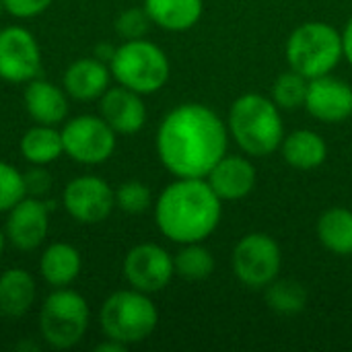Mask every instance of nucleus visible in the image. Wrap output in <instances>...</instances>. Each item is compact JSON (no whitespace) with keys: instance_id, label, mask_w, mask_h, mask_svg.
<instances>
[{"instance_id":"nucleus-1","label":"nucleus","mask_w":352,"mask_h":352,"mask_svg":"<svg viewBox=\"0 0 352 352\" xmlns=\"http://www.w3.org/2000/svg\"><path fill=\"white\" fill-rule=\"evenodd\" d=\"M227 122L204 103H179L157 128L155 148L173 177H206L227 155Z\"/></svg>"},{"instance_id":"nucleus-2","label":"nucleus","mask_w":352,"mask_h":352,"mask_svg":"<svg viewBox=\"0 0 352 352\" xmlns=\"http://www.w3.org/2000/svg\"><path fill=\"white\" fill-rule=\"evenodd\" d=\"M153 206L159 233L177 245L208 239L223 217V200L206 177H175L161 190Z\"/></svg>"},{"instance_id":"nucleus-3","label":"nucleus","mask_w":352,"mask_h":352,"mask_svg":"<svg viewBox=\"0 0 352 352\" xmlns=\"http://www.w3.org/2000/svg\"><path fill=\"white\" fill-rule=\"evenodd\" d=\"M227 130L243 155L254 159L268 157L280 148L285 138L283 109L272 97L245 93L231 103Z\"/></svg>"},{"instance_id":"nucleus-4","label":"nucleus","mask_w":352,"mask_h":352,"mask_svg":"<svg viewBox=\"0 0 352 352\" xmlns=\"http://www.w3.org/2000/svg\"><path fill=\"white\" fill-rule=\"evenodd\" d=\"M159 324V309L151 295L132 287L111 293L99 309V326L105 338L126 346L144 342Z\"/></svg>"},{"instance_id":"nucleus-5","label":"nucleus","mask_w":352,"mask_h":352,"mask_svg":"<svg viewBox=\"0 0 352 352\" xmlns=\"http://www.w3.org/2000/svg\"><path fill=\"white\" fill-rule=\"evenodd\" d=\"M111 78L140 95L161 91L171 76V62L163 47L140 37L122 41L109 60Z\"/></svg>"},{"instance_id":"nucleus-6","label":"nucleus","mask_w":352,"mask_h":352,"mask_svg":"<svg viewBox=\"0 0 352 352\" xmlns=\"http://www.w3.org/2000/svg\"><path fill=\"white\" fill-rule=\"evenodd\" d=\"M287 64L305 78L332 74L340 64L342 35L336 27L324 21H307L293 29L285 45Z\"/></svg>"},{"instance_id":"nucleus-7","label":"nucleus","mask_w":352,"mask_h":352,"mask_svg":"<svg viewBox=\"0 0 352 352\" xmlns=\"http://www.w3.org/2000/svg\"><path fill=\"white\" fill-rule=\"evenodd\" d=\"M91 309L87 299L70 287L52 289L39 307L37 328L41 340L56 351L74 349L87 334Z\"/></svg>"},{"instance_id":"nucleus-8","label":"nucleus","mask_w":352,"mask_h":352,"mask_svg":"<svg viewBox=\"0 0 352 352\" xmlns=\"http://www.w3.org/2000/svg\"><path fill=\"white\" fill-rule=\"evenodd\" d=\"M280 268V245L268 233H248L233 248L231 270L235 278L252 291H264L272 280L278 278Z\"/></svg>"},{"instance_id":"nucleus-9","label":"nucleus","mask_w":352,"mask_h":352,"mask_svg":"<svg viewBox=\"0 0 352 352\" xmlns=\"http://www.w3.org/2000/svg\"><path fill=\"white\" fill-rule=\"evenodd\" d=\"M60 132L64 155L78 165H101L113 157L118 146V134L101 116H76L66 120Z\"/></svg>"},{"instance_id":"nucleus-10","label":"nucleus","mask_w":352,"mask_h":352,"mask_svg":"<svg viewBox=\"0 0 352 352\" xmlns=\"http://www.w3.org/2000/svg\"><path fill=\"white\" fill-rule=\"evenodd\" d=\"M62 204L68 217L76 223L99 225L107 221L116 208V190L99 175H76L66 184Z\"/></svg>"},{"instance_id":"nucleus-11","label":"nucleus","mask_w":352,"mask_h":352,"mask_svg":"<svg viewBox=\"0 0 352 352\" xmlns=\"http://www.w3.org/2000/svg\"><path fill=\"white\" fill-rule=\"evenodd\" d=\"M41 66V47L29 29L21 25L0 29V80L27 85L39 76Z\"/></svg>"},{"instance_id":"nucleus-12","label":"nucleus","mask_w":352,"mask_h":352,"mask_svg":"<svg viewBox=\"0 0 352 352\" xmlns=\"http://www.w3.org/2000/svg\"><path fill=\"white\" fill-rule=\"evenodd\" d=\"M122 274L128 287L136 291L146 295L161 293L175 276L173 256L159 243H138L124 256Z\"/></svg>"},{"instance_id":"nucleus-13","label":"nucleus","mask_w":352,"mask_h":352,"mask_svg":"<svg viewBox=\"0 0 352 352\" xmlns=\"http://www.w3.org/2000/svg\"><path fill=\"white\" fill-rule=\"evenodd\" d=\"M6 243L16 252H35L43 245L50 233V210L47 204L37 196H25L6 212L4 221Z\"/></svg>"},{"instance_id":"nucleus-14","label":"nucleus","mask_w":352,"mask_h":352,"mask_svg":"<svg viewBox=\"0 0 352 352\" xmlns=\"http://www.w3.org/2000/svg\"><path fill=\"white\" fill-rule=\"evenodd\" d=\"M303 107L324 124L346 122L352 116V85L332 74L311 78Z\"/></svg>"},{"instance_id":"nucleus-15","label":"nucleus","mask_w":352,"mask_h":352,"mask_svg":"<svg viewBox=\"0 0 352 352\" xmlns=\"http://www.w3.org/2000/svg\"><path fill=\"white\" fill-rule=\"evenodd\" d=\"M144 95L116 85L109 87L99 99V116L111 126L118 136L138 134L146 124V105Z\"/></svg>"},{"instance_id":"nucleus-16","label":"nucleus","mask_w":352,"mask_h":352,"mask_svg":"<svg viewBox=\"0 0 352 352\" xmlns=\"http://www.w3.org/2000/svg\"><path fill=\"white\" fill-rule=\"evenodd\" d=\"M206 182L223 202L248 198L258 182V173L250 157L225 155L206 175Z\"/></svg>"},{"instance_id":"nucleus-17","label":"nucleus","mask_w":352,"mask_h":352,"mask_svg":"<svg viewBox=\"0 0 352 352\" xmlns=\"http://www.w3.org/2000/svg\"><path fill=\"white\" fill-rule=\"evenodd\" d=\"M109 82H111L109 64L95 56L74 60L64 70V76H62V87L66 95L80 103L99 101L101 95L111 87Z\"/></svg>"},{"instance_id":"nucleus-18","label":"nucleus","mask_w":352,"mask_h":352,"mask_svg":"<svg viewBox=\"0 0 352 352\" xmlns=\"http://www.w3.org/2000/svg\"><path fill=\"white\" fill-rule=\"evenodd\" d=\"M23 107L35 124L60 126L66 122L70 105L64 87L37 76L23 89Z\"/></svg>"},{"instance_id":"nucleus-19","label":"nucleus","mask_w":352,"mask_h":352,"mask_svg":"<svg viewBox=\"0 0 352 352\" xmlns=\"http://www.w3.org/2000/svg\"><path fill=\"white\" fill-rule=\"evenodd\" d=\"M37 268L47 287L64 289V287H70L80 276L82 258H80V252L72 243L54 241L43 248Z\"/></svg>"},{"instance_id":"nucleus-20","label":"nucleus","mask_w":352,"mask_h":352,"mask_svg":"<svg viewBox=\"0 0 352 352\" xmlns=\"http://www.w3.org/2000/svg\"><path fill=\"white\" fill-rule=\"evenodd\" d=\"M37 287L31 272L23 268H8L0 274V316L21 320L35 303Z\"/></svg>"},{"instance_id":"nucleus-21","label":"nucleus","mask_w":352,"mask_h":352,"mask_svg":"<svg viewBox=\"0 0 352 352\" xmlns=\"http://www.w3.org/2000/svg\"><path fill=\"white\" fill-rule=\"evenodd\" d=\"M280 155L287 165L299 171H311L326 163L328 159V144L322 134L316 130H295L291 134H285L280 144Z\"/></svg>"},{"instance_id":"nucleus-22","label":"nucleus","mask_w":352,"mask_h":352,"mask_svg":"<svg viewBox=\"0 0 352 352\" xmlns=\"http://www.w3.org/2000/svg\"><path fill=\"white\" fill-rule=\"evenodd\" d=\"M142 6L153 25L171 33L196 27L204 14V0H144Z\"/></svg>"},{"instance_id":"nucleus-23","label":"nucleus","mask_w":352,"mask_h":352,"mask_svg":"<svg viewBox=\"0 0 352 352\" xmlns=\"http://www.w3.org/2000/svg\"><path fill=\"white\" fill-rule=\"evenodd\" d=\"M19 151L29 165H37V167L52 165L64 155L62 132L58 130V126L33 124L23 132L19 140Z\"/></svg>"},{"instance_id":"nucleus-24","label":"nucleus","mask_w":352,"mask_h":352,"mask_svg":"<svg viewBox=\"0 0 352 352\" xmlns=\"http://www.w3.org/2000/svg\"><path fill=\"white\" fill-rule=\"evenodd\" d=\"M320 243L336 254V256H352V210L344 206H332L324 210L316 225Z\"/></svg>"},{"instance_id":"nucleus-25","label":"nucleus","mask_w":352,"mask_h":352,"mask_svg":"<svg viewBox=\"0 0 352 352\" xmlns=\"http://www.w3.org/2000/svg\"><path fill=\"white\" fill-rule=\"evenodd\" d=\"M266 305L278 316H297L307 305V289L293 278H276L264 289Z\"/></svg>"},{"instance_id":"nucleus-26","label":"nucleus","mask_w":352,"mask_h":352,"mask_svg":"<svg viewBox=\"0 0 352 352\" xmlns=\"http://www.w3.org/2000/svg\"><path fill=\"white\" fill-rule=\"evenodd\" d=\"M214 256L208 248L200 243H186L173 256L175 274L184 280H206L214 272Z\"/></svg>"},{"instance_id":"nucleus-27","label":"nucleus","mask_w":352,"mask_h":352,"mask_svg":"<svg viewBox=\"0 0 352 352\" xmlns=\"http://www.w3.org/2000/svg\"><path fill=\"white\" fill-rule=\"evenodd\" d=\"M307 87H309V78L289 68L287 72L276 76L270 97L283 111H295L305 105Z\"/></svg>"},{"instance_id":"nucleus-28","label":"nucleus","mask_w":352,"mask_h":352,"mask_svg":"<svg viewBox=\"0 0 352 352\" xmlns=\"http://www.w3.org/2000/svg\"><path fill=\"white\" fill-rule=\"evenodd\" d=\"M153 206V192L144 182L128 179L116 188V208L126 214H142Z\"/></svg>"},{"instance_id":"nucleus-29","label":"nucleus","mask_w":352,"mask_h":352,"mask_svg":"<svg viewBox=\"0 0 352 352\" xmlns=\"http://www.w3.org/2000/svg\"><path fill=\"white\" fill-rule=\"evenodd\" d=\"M25 196H29L25 173H21L14 165L0 161V214H6Z\"/></svg>"},{"instance_id":"nucleus-30","label":"nucleus","mask_w":352,"mask_h":352,"mask_svg":"<svg viewBox=\"0 0 352 352\" xmlns=\"http://www.w3.org/2000/svg\"><path fill=\"white\" fill-rule=\"evenodd\" d=\"M151 19L144 10V6H134V8H126L118 14L113 27L116 33L126 41V39H140L146 37L148 29H151Z\"/></svg>"},{"instance_id":"nucleus-31","label":"nucleus","mask_w":352,"mask_h":352,"mask_svg":"<svg viewBox=\"0 0 352 352\" xmlns=\"http://www.w3.org/2000/svg\"><path fill=\"white\" fill-rule=\"evenodd\" d=\"M54 0H2L4 10L14 19H33L45 12Z\"/></svg>"},{"instance_id":"nucleus-32","label":"nucleus","mask_w":352,"mask_h":352,"mask_svg":"<svg viewBox=\"0 0 352 352\" xmlns=\"http://www.w3.org/2000/svg\"><path fill=\"white\" fill-rule=\"evenodd\" d=\"M25 182H27L29 196H37V198H39V194L50 190V184H52L47 171L43 167H37V165H31L29 173H25Z\"/></svg>"},{"instance_id":"nucleus-33","label":"nucleus","mask_w":352,"mask_h":352,"mask_svg":"<svg viewBox=\"0 0 352 352\" xmlns=\"http://www.w3.org/2000/svg\"><path fill=\"white\" fill-rule=\"evenodd\" d=\"M340 35H342V56L352 66V16L346 21V25L340 31Z\"/></svg>"},{"instance_id":"nucleus-34","label":"nucleus","mask_w":352,"mask_h":352,"mask_svg":"<svg viewBox=\"0 0 352 352\" xmlns=\"http://www.w3.org/2000/svg\"><path fill=\"white\" fill-rule=\"evenodd\" d=\"M126 349H128L126 344H122V342H118V340H111V338H105L101 344L95 346V351L97 352H124Z\"/></svg>"},{"instance_id":"nucleus-35","label":"nucleus","mask_w":352,"mask_h":352,"mask_svg":"<svg viewBox=\"0 0 352 352\" xmlns=\"http://www.w3.org/2000/svg\"><path fill=\"white\" fill-rule=\"evenodd\" d=\"M113 52H116V47H113V45H109V43H99V45L95 47V54H93V56L109 64V60H111Z\"/></svg>"},{"instance_id":"nucleus-36","label":"nucleus","mask_w":352,"mask_h":352,"mask_svg":"<svg viewBox=\"0 0 352 352\" xmlns=\"http://www.w3.org/2000/svg\"><path fill=\"white\" fill-rule=\"evenodd\" d=\"M4 248H6V235H4V229L0 227V256L4 252Z\"/></svg>"},{"instance_id":"nucleus-37","label":"nucleus","mask_w":352,"mask_h":352,"mask_svg":"<svg viewBox=\"0 0 352 352\" xmlns=\"http://www.w3.org/2000/svg\"><path fill=\"white\" fill-rule=\"evenodd\" d=\"M2 10H4V6H2V0H0V12H2Z\"/></svg>"}]
</instances>
